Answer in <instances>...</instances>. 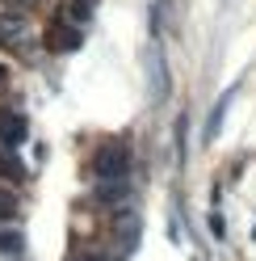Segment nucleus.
Returning a JSON list of instances; mask_svg holds the SVG:
<instances>
[{
  "label": "nucleus",
  "mask_w": 256,
  "mask_h": 261,
  "mask_svg": "<svg viewBox=\"0 0 256 261\" xmlns=\"http://www.w3.org/2000/svg\"><path fill=\"white\" fill-rule=\"evenodd\" d=\"M97 173H101V177H109V173L122 177V173H126V152H122V148H105V152L97 156Z\"/></svg>",
  "instance_id": "2"
},
{
  "label": "nucleus",
  "mask_w": 256,
  "mask_h": 261,
  "mask_svg": "<svg viewBox=\"0 0 256 261\" xmlns=\"http://www.w3.org/2000/svg\"><path fill=\"white\" fill-rule=\"evenodd\" d=\"M5 76H9V72H5V68H0V85H5Z\"/></svg>",
  "instance_id": "5"
},
{
  "label": "nucleus",
  "mask_w": 256,
  "mask_h": 261,
  "mask_svg": "<svg viewBox=\"0 0 256 261\" xmlns=\"http://www.w3.org/2000/svg\"><path fill=\"white\" fill-rule=\"evenodd\" d=\"M13 211H17V202H13L9 194H0V219H13Z\"/></svg>",
  "instance_id": "4"
},
{
  "label": "nucleus",
  "mask_w": 256,
  "mask_h": 261,
  "mask_svg": "<svg viewBox=\"0 0 256 261\" xmlns=\"http://www.w3.org/2000/svg\"><path fill=\"white\" fill-rule=\"evenodd\" d=\"M25 139V118L21 114H13V110H0V143H17Z\"/></svg>",
  "instance_id": "1"
},
{
  "label": "nucleus",
  "mask_w": 256,
  "mask_h": 261,
  "mask_svg": "<svg viewBox=\"0 0 256 261\" xmlns=\"http://www.w3.org/2000/svg\"><path fill=\"white\" fill-rule=\"evenodd\" d=\"M0 173H9V177H21L25 169L17 165V160H9V156H0Z\"/></svg>",
  "instance_id": "3"
}]
</instances>
